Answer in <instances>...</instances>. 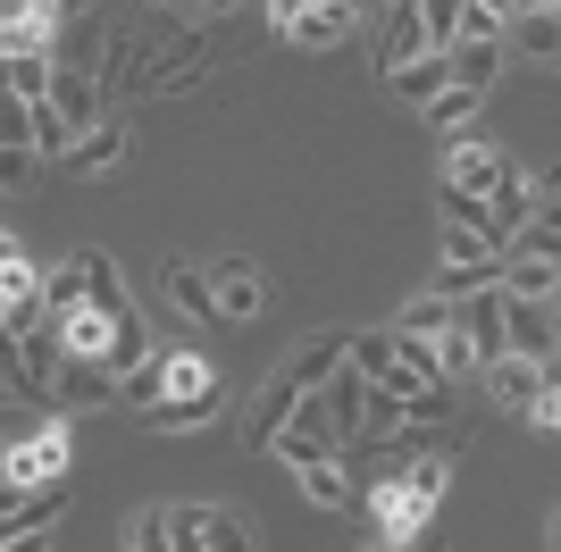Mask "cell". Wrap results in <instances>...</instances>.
Returning a JSON list of instances; mask_svg holds the SVG:
<instances>
[{
  "label": "cell",
  "instance_id": "cell-3",
  "mask_svg": "<svg viewBox=\"0 0 561 552\" xmlns=\"http://www.w3.org/2000/svg\"><path fill=\"white\" fill-rule=\"evenodd\" d=\"M294 411H302V386H294V368H277V377L252 393V411H243V444H252V452H277V436L294 427Z\"/></svg>",
  "mask_w": 561,
  "mask_h": 552
},
{
  "label": "cell",
  "instance_id": "cell-18",
  "mask_svg": "<svg viewBox=\"0 0 561 552\" xmlns=\"http://www.w3.org/2000/svg\"><path fill=\"white\" fill-rule=\"evenodd\" d=\"M218 418V393H168L160 411H142V427L151 436H193V427H210Z\"/></svg>",
  "mask_w": 561,
  "mask_h": 552
},
{
  "label": "cell",
  "instance_id": "cell-41",
  "mask_svg": "<svg viewBox=\"0 0 561 552\" xmlns=\"http://www.w3.org/2000/svg\"><path fill=\"white\" fill-rule=\"evenodd\" d=\"M561 386V352H553V360H545V393H553Z\"/></svg>",
  "mask_w": 561,
  "mask_h": 552
},
{
  "label": "cell",
  "instance_id": "cell-13",
  "mask_svg": "<svg viewBox=\"0 0 561 552\" xmlns=\"http://www.w3.org/2000/svg\"><path fill=\"white\" fill-rule=\"evenodd\" d=\"M0 76H9V101H50L59 92V50H0Z\"/></svg>",
  "mask_w": 561,
  "mask_h": 552
},
{
  "label": "cell",
  "instance_id": "cell-28",
  "mask_svg": "<svg viewBox=\"0 0 561 552\" xmlns=\"http://www.w3.org/2000/svg\"><path fill=\"white\" fill-rule=\"evenodd\" d=\"M84 294H93V268H84V252H76L68 268L43 285V301H50V319H76V310H84Z\"/></svg>",
  "mask_w": 561,
  "mask_h": 552
},
{
  "label": "cell",
  "instance_id": "cell-26",
  "mask_svg": "<svg viewBox=\"0 0 561 552\" xmlns=\"http://www.w3.org/2000/svg\"><path fill=\"white\" fill-rule=\"evenodd\" d=\"M512 50H528V59H561V9H519V18H512Z\"/></svg>",
  "mask_w": 561,
  "mask_h": 552
},
{
  "label": "cell",
  "instance_id": "cell-7",
  "mask_svg": "<svg viewBox=\"0 0 561 552\" xmlns=\"http://www.w3.org/2000/svg\"><path fill=\"white\" fill-rule=\"evenodd\" d=\"M210 294H218V319H260V301H268V285H260V268L243 252H218L210 268Z\"/></svg>",
  "mask_w": 561,
  "mask_h": 552
},
{
  "label": "cell",
  "instance_id": "cell-38",
  "mask_svg": "<svg viewBox=\"0 0 561 552\" xmlns=\"http://www.w3.org/2000/svg\"><path fill=\"white\" fill-rule=\"evenodd\" d=\"M402 552H445V544H436V528H427V536H411V544H402Z\"/></svg>",
  "mask_w": 561,
  "mask_h": 552
},
{
  "label": "cell",
  "instance_id": "cell-11",
  "mask_svg": "<svg viewBox=\"0 0 561 552\" xmlns=\"http://www.w3.org/2000/svg\"><path fill=\"white\" fill-rule=\"evenodd\" d=\"M59 510H68V478H59V485H9V503H0V536L59 528Z\"/></svg>",
  "mask_w": 561,
  "mask_h": 552
},
{
  "label": "cell",
  "instance_id": "cell-6",
  "mask_svg": "<svg viewBox=\"0 0 561 552\" xmlns=\"http://www.w3.org/2000/svg\"><path fill=\"white\" fill-rule=\"evenodd\" d=\"M101 402H117V360L110 352H68V368H59V411H101Z\"/></svg>",
  "mask_w": 561,
  "mask_h": 552
},
{
  "label": "cell",
  "instance_id": "cell-25",
  "mask_svg": "<svg viewBox=\"0 0 561 552\" xmlns=\"http://www.w3.org/2000/svg\"><path fill=\"white\" fill-rule=\"evenodd\" d=\"M445 84H453V50H427V59H411V68L394 76V92L411 101V110H427V101H436Z\"/></svg>",
  "mask_w": 561,
  "mask_h": 552
},
{
  "label": "cell",
  "instance_id": "cell-35",
  "mask_svg": "<svg viewBox=\"0 0 561 552\" xmlns=\"http://www.w3.org/2000/svg\"><path fill=\"white\" fill-rule=\"evenodd\" d=\"M302 9H310V0H268V25H277L285 43H294V25H302Z\"/></svg>",
  "mask_w": 561,
  "mask_h": 552
},
{
  "label": "cell",
  "instance_id": "cell-1",
  "mask_svg": "<svg viewBox=\"0 0 561 552\" xmlns=\"http://www.w3.org/2000/svg\"><path fill=\"white\" fill-rule=\"evenodd\" d=\"M68 444H76L68 411L34 418V436L9 444V485H59V478H68Z\"/></svg>",
  "mask_w": 561,
  "mask_h": 552
},
{
  "label": "cell",
  "instance_id": "cell-5",
  "mask_svg": "<svg viewBox=\"0 0 561 552\" xmlns=\"http://www.w3.org/2000/svg\"><path fill=\"white\" fill-rule=\"evenodd\" d=\"M427 18H420V0H394V9H386V18H377V68L386 76H402L411 68V59H427Z\"/></svg>",
  "mask_w": 561,
  "mask_h": 552
},
{
  "label": "cell",
  "instance_id": "cell-27",
  "mask_svg": "<svg viewBox=\"0 0 561 552\" xmlns=\"http://www.w3.org/2000/svg\"><path fill=\"white\" fill-rule=\"evenodd\" d=\"M352 368H360L369 386H386V377L402 368V335L394 326H386V335H352Z\"/></svg>",
  "mask_w": 561,
  "mask_h": 552
},
{
  "label": "cell",
  "instance_id": "cell-17",
  "mask_svg": "<svg viewBox=\"0 0 561 552\" xmlns=\"http://www.w3.org/2000/svg\"><path fill=\"white\" fill-rule=\"evenodd\" d=\"M486 101H494V92H478V84H445L436 101H427V126L453 142V135H469V126L486 117Z\"/></svg>",
  "mask_w": 561,
  "mask_h": 552
},
{
  "label": "cell",
  "instance_id": "cell-8",
  "mask_svg": "<svg viewBox=\"0 0 561 552\" xmlns=\"http://www.w3.org/2000/svg\"><path fill=\"white\" fill-rule=\"evenodd\" d=\"M461 335L478 344V360H503V352H512V294H503V285L469 294L461 301Z\"/></svg>",
  "mask_w": 561,
  "mask_h": 552
},
{
  "label": "cell",
  "instance_id": "cell-21",
  "mask_svg": "<svg viewBox=\"0 0 561 552\" xmlns=\"http://www.w3.org/2000/svg\"><path fill=\"white\" fill-rule=\"evenodd\" d=\"M302 494L319 510H369V494H360V478H352L344 460H328V469H302Z\"/></svg>",
  "mask_w": 561,
  "mask_h": 552
},
{
  "label": "cell",
  "instance_id": "cell-12",
  "mask_svg": "<svg viewBox=\"0 0 561 552\" xmlns=\"http://www.w3.org/2000/svg\"><path fill=\"white\" fill-rule=\"evenodd\" d=\"M512 352L519 360H553L561 352V310L553 301H519L512 294Z\"/></svg>",
  "mask_w": 561,
  "mask_h": 552
},
{
  "label": "cell",
  "instance_id": "cell-24",
  "mask_svg": "<svg viewBox=\"0 0 561 552\" xmlns=\"http://www.w3.org/2000/svg\"><path fill=\"white\" fill-rule=\"evenodd\" d=\"M553 285H561V260H537V252H512V260H503V294L553 301Z\"/></svg>",
  "mask_w": 561,
  "mask_h": 552
},
{
  "label": "cell",
  "instance_id": "cell-39",
  "mask_svg": "<svg viewBox=\"0 0 561 552\" xmlns=\"http://www.w3.org/2000/svg\"><path fill=\"white\" fill-rule=\"evenodd\" d=\"M545 552H561V510H553V519H545Z\"/></svg>",
  "mask_w": 561,
  "mask_h": 552
},
{
  "label": "cell",
  "instance_id": "cell-32",
  "mask_svg": "<svg viewBox=\"0 0 561 552\" xmlns=\"http://www.w3.org/2000/svg\"><path fill=\"white\" fill-rule=\"evenodd\" d=\"M420 18H427V43H436V50H453V43H461L469 0H420Z\"/></svg>",
  "mask_w": 561,
  "mask_h": 552
},
{
  "label": "cell",
  "instance_id": "cell-23",
  "mask_svg": "<svg viewBox=\"0 0 561 552\" xmlns=\"http://www.w3.org/2000/svg\"><path fill=\"white\" fill-rule=\"evenodd\" d=\"M68 168H76V176H110V168H126V126H117V117L93 126V135L68 151Z\"/></svg>",
  "mask_w": 561,
  "mask_h": 552
},
{
  "label": "cell",
  "instance_id": "cell-2",
  "mask_svg": "<svg viewBox=\"0 0 561 552\" xmlns=\"http://www.w3.org/2000/svg\"><path fill=\"white\" fill-rule=\"evenodd\" d=\"M369 528H377V536H394V544H411V536L436 528V503H427L411 478H386V485L369 494Z\"/></svg>",
  "mask_w": 561,
  "mask_h": 552
},
{
  "label": "cell",
  "instance_id": "cell-29",
  "mask_svg": "<svg viewBox=\"0 0 561 552\" xmlns=\"http://www.w3.org/2000/svg\"><path fill=\"white\" fill-rule=\"evenodd\" d=\"M402 335H453V326H461V301H445V294H420L411 301V310H402Z\"/></svg>",
  "mask_w": 561,
  "mask_h": 552
},
{
  "label": "cell",
  "instance_id": "cell-16",
  "mask_svg": "<svg viewBox=\"0 0 561 552\" xmlns=\"http://www.w3.org/2000/svg\"><path fill=\"white\" fill-rule=\"evenodd\" d=\"M352 25H360V0H310L302 25H294V43L302 50H335V43H352Z\"/></svg>",
  "mask_w": 561,
  "mask_h": 552
},
{
  "label": "cell",
  "instance_id": "cell-10",
  "mask_svg": "<svg viewBox=\"0 0 561 552\" xmlns=\"http://www.w3.org/2000/svg\"><path fill=\"white\" fill-rule=\"evenodd\" d=\"M486 393L503 402V411H537L545 402V360H519V352H503V360H486Z\"/></svg>",
  "mask_w": 561,
  "mask_h": 552
},
{
  "label": "cell",
  "instance_id": "cell-31",
  "mask_svg": "<svg viewBox=\"0 0 561 552\" xmlns=\"http://www.w3.org/2000/svg\"><path fill=\"white\" fill-rule=\"evenodd\" d=\"M202 544H210V552H260V528L243 519V510H210V528H202Z\"/></svg>",
  "mask_w": 561,
  "mask_h": 552
},
{
  "label": "cell",
  "instance_id": "cell-33",
  "mask_svg": "<svg viewBox=\"0 0 561 552\" xmlns=\"http://www.w3.org/2000/svg\"><path fill=\"white\" fill-rule=\"evenodd\" d=\"M126 544H135V552H176V528H168V510H142Z\"/></svg>",
  "mask_w": 561,
  "mask_h": 552
},
{
  "label": "cell",
  "instance_id": "cell-20",
  "mask_svg": "<svg viewBox=\"0 0 561 552\" xmlns=\"http://www.w3.org/2000/svg\"><path fill=\"white\" fill-rule=\"evenodd\" d=\"M160 294L185 310V319H218V294H210V276L185 268V260H160Z\"/></svg>",
  "mask_w": 561,
  "mask_h": 552
},
{
  "label": "cell",
  "instance_id": "cell-14",
  "mask_svg": "<svg viewBox=\"0 0 561 552\" xmlns=\"http://www.w3.org/2000/svg\"><path fill=\"white\" fill-rule=\"evenodd\" d=\"M285 368H294V386H302V393L335 386V377H344V368H352V335H310V344L294 352V360H285Z\"/></svg>",
  "mask_w": 561,
  "mask_h": 552
},
{
  "label": "cell",
  "instance_id": "cell-43",
  "mask_svg": "<svg viewBox=\"0 0 561 552\" xmlns=\"http://www.w3.org/2000/svg\"><path fill=\"white\" fill-rule=\"evenodd\" d=\"M519 9H561V0H519Z\"/></svg>",
  "mask_w": 561,
  "mask_h": 552
},
{
  "label": "cell",
  "instance_id": "cell-36",
  "mask_svg": "<svg viewBox=\"0 0 561 552\" xmlns=\"http://www.w3.org/2000/svg\"><path fill=\"white\" fill-rule=\"evenodd\" d=\"M0 552H50V528H18V536H0Z\"/></svg>",
  "mask_w": 561,
  "mask_h": 552
},
{
  "label": "cell",
  "instance_id": "cell-15",
  "mask_svg": "<svg viewBox=\"0 0 561 552\" xmlns=\"http://www.w3.org/2000/svg\"><path fill=\"white\" fill-rule=\"evenodd\" d=\"M50 101L68 110L76 142L93 135V126H110V117H101V76H93V68H68V59H59V92H50Z\"/></svg>",
  "mask_w": 561,
  "mask_h": 552
},
{
  "label": "cell",
  "instance_id": "cell-34",
  "mask_svg": "<svg viewBox=\"0 0 561 552\" xmlns=\"http://www.w3.org/2000/svg\"><path fill=\"white\" fill-rule=\"evenodd\" d=\"M0 176H9V193H25V184H34V151L9 142V151H0Z\"/></svg>",
  "mask_w": 561,
  "mask_h": 552
},
{
  "label": "cell",
  "instance_id": "cell-30",
  "mask_svg": "<svg viewBox=\"0 0 561 552\" xmlns=\"http://www.w3.org/2000/svg\"><path fill=\"white\" fill-rule=\"evenodd\" d=\"M494 68H503V43H453V84L494 92Z\"/></svg>",
  "mask_w": 561,
  "mask_h": 552
},
{
  "label": "cell",
  "instance_id": "cell-37",
  "mask_svg": "<svg viewBox=\"0 0 561 552\" xmlns=\"http://www.w3.org/2000/svg\"><path fill=\"white\" fill-rule=\"evenodd\" d=\"M528 418H537V427H561V386L545 393V402H537V411H528Z\"/></svg>",
  "mask_w": 561,
  "mask_h": 552
},
{
  "label": "cell",
  "instance_id": "cell-42",
  "mask_svg": "<svg viewBox=\"0 0 561 552\" xmlns=\"http://www.w3.org/2000/svg\"><path fill=\"white\" fill-rule=\"evenodd\" d=\"M360 552H402V544H394V536H369V544H360Z\"/></svg>",
  "mask_w": 561,
  "mask_h": 552
},
{
  "label": "cell",
  "instance_id": "cell-19",
  "mask_svg": "<svg viewBox=\"0 0 561 552\" xmlns=\"http://www.w3.org/2000/svg\"><path fill=\"white\" fill-rule=\"evenodd\" d=\"M160 402H168V344L160 352H151V360H142V368H126V377H117V411H160Z\"/></svg>",
  "mask_w": 561,
  "mask_h": 552
},
{
  "label": "cell",
  "instance_id": "cell-4",
  "mask_svg": "<svg viewBox=\"0 0 561 552\" xmlns=\"http://www.w3.org/2000/svg\"><path fill=\"white\" fill-rule=\"evenodd\" d=\"M512 168H519V160H503V151H494L478 126L445 142V184H461V193H486V202H494V184L512 176Z\"/></svg>",
  "mask_w": 561,
  "mask_h": 552
},
{
  "label": "cell",
  "instance_id": "cell-44",
  "mask_svg": "<svg viewBox=\"0 0 561 552\" xmlns=\"http://www.w3.org/2000/svg\"><path fill=\"white\" fill-rule=\"evenodd\" d=\"M553 310H561V285H553Z\"/></svg>",
  "mask_w": 561,
  "mask_h": 552
},
{
  "label": "cell",
  "instance_id": "cell-22",
  "mask_svg": "<svg viewBox=\"0 0 561 552\" xmlns=\"http://www.w3.org/2000/svg\"><path fill=\"white\" fill-rule=\"evenodd\" d=\"M436 209H445V227H469V234H486V243H494V202H486V193H461V184L436 176ZM494 252H503V243H494Z\"/></svg>",
  "mask_w": 561,
  "mask_h": 552
},
{
  "label": "cell",
  "instance_id": "cell-9",
  "mask_svg": "<svg viewBox=\"0 0 561 552\" xmlns=\"http://www.w3.org/2000/svg\"><path fill=\"white\" fill-rule=\"evenodd\" d=\"M59 18H68V0H9L0 50H59Z\"/></svg>",
  "mask_w": 561,
  "mask_h": 552
},
{
  "label": "cell",
  "instance_id": "cell-40",
  "mask_svg": "<svg viewBox=\"0 0 561 552\" xmlns=\"http://www.w3.org/2000/svg\"><path fill=\"white\" fill-rule=\"evenodd\" d=\"M202 9H268V0H202Z\"/></svg>",
  "mask_w": 561,
  "mask_h": 552
}]
</instances>
